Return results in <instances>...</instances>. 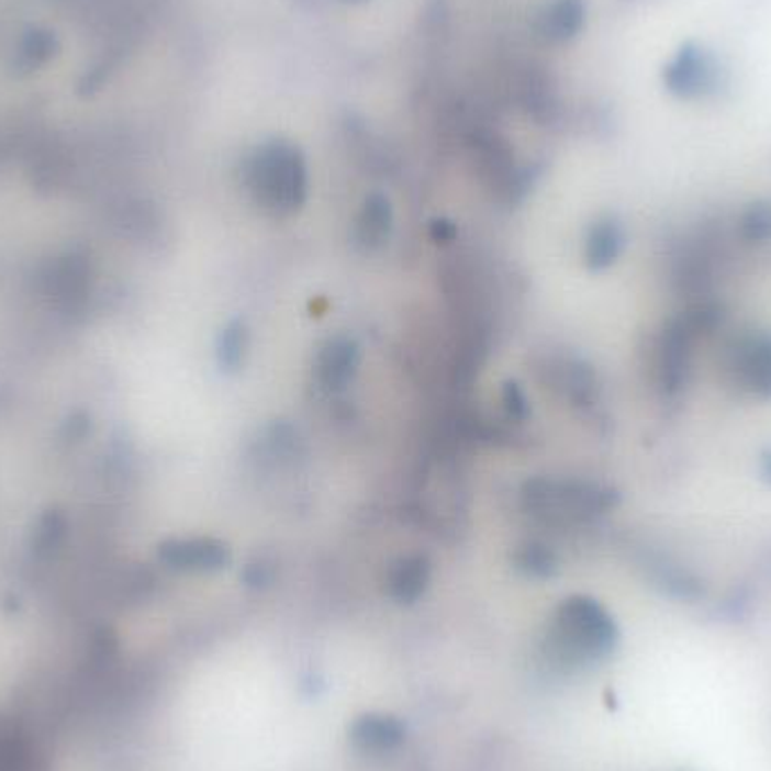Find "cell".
Instances as JSON below:
<instances>
[{
	"label": "cell",
	"instance_id": "52a82bcc",
	"mask_svg": "<svg viewBox=\"0 0 771 771\" xmlns=\"http://www.w3.org/2000/svg\"><path fill=\"white\" fill-rule=\"evenodd\" d=\"M404 738V726L395 717L366 715L353 724V740L366 751H389Z\"/></svg>",
	"mask_w": 771,
	"mask_h": 771
},
{
	"label": "cell",
	"instance_id": "8fae6325",
	"mask_svg": "<svg viewBox=\"0 0 771 771\" xmlns=\"http://www.w3.org/2000/svg\"><path fill=\"white\" fill-rule=\"evenodd\" d=\"M616 253H618V233H616V228L610 226V224L597 226L591 233L589 244H586L589 262L593 267H605L607 262L614 260Z\"/></svg>",
	"mask_w": 771,
	"mask_h": 771
},
{
	"label": "cell",
	"instance_id": "3957f363",
	"mask_svg": "<svg viewBox=\"0 0 771 771\" xmlns=\"http://www.w3.org/2000/svg\"><path fill=\"white\" fill-rule=\"evenodd\" d=\"M160 560L181 571H217L231 562V550L220 539H179L160 548Z\"/></svg>",
	"mask_w": 771,
	"mask_h": 771
},
{
	"label": "cell",
	"instance_id": "277c9868",
	"mask_svg": "<svg viewBox=\"0 0 771 771\" xmlns=\"http://www.w3.org/2000/svg\"><path fill=\"white\" fill-rule=\"evenodd\" d=\"M359 368L357 343L336 336L329 338L316 357V379L327 391H340L353 381Z\"/></svg>",
	"mask_w": 771,
	"mask_h": 771
},
{
	"label": "cell",
	"instance_id": "5bb4252c",
	"mask_svg": "<svg viewBox=\"0 0 771 771\" xmlns=\"http://www.w3.org/2000/svg\"><path fill=\"white\" fill-rule=\"evenodd\" d=\"M343 3H364V0H343Z\"/></svg>",
	"mask_w": 771,
	"mask_h": 771
},
{
	"label": "cell",
	"instance_id": "5b68a950",
	"mask_svg": "<svg viewBox=\"0 0 771 771\" xmlns=\"http://www.w3.org/2000/svg\"><path fill=\"white\" fill-rule=\"evenodd\" d=\"M0 771H48L34 740L5 719H0Z\"/></svg>",
	"mask_w": 771,
	"mask_h": 771
},
{
	"label": "cell",
	"instance_id": "30bf717a",
	"mask_svg": "<svg viewBox=\"0 0 771 771\" xmlns=\"http://www.w3.org/2000/svg\"><path fill=\"white\" fill-rule=\"evenodd\" d=\"M248 353V332H246V325L235 321L231 323L222 336H220V343H217V357H220V364L226 368V370H237L242 364H244V357Z\"/></svg>",
	"mask_w": 771,
	"mask_h": 771
},
{
	"label": "cell",
	"instance_id": "9c48e42d",
	"mask_svg": "<svg viewBox=\"0 0 771 771\" xmlns=\"http://www.w3.org/2000/svg\"><path fill=\"white\" fill-rule=\"evenodd\" d=\"M580 21V0H555L537 19V30L548 41H565L578 32Z\"/></svg>",
	"mask_w": 771,
	"mask_h": 771
},
{
	"label": "cell",
	"instance_id": "7a4b0ae2",
	"mask_svg": "<svg viewBox=\"0 0 771 771\" xmlns=\"http://www.w3.org/2000/svg\"><path fill=\"white\" fill-rule=\"evenodd\" d=\"M557 632L567 646L582 655H597L612 646L614 627L593 600L571 597L557 616Z\"/></svg>",
	"mask_w": 771,
	"mask_h": 771
},
{
	"label": "cell",
	"instance_id": "ba28073f",
	"mask_svg": "<svg viewBox=\"0 0 771 771\" xmlns=\"http://www.w3.org/2000/svg\"><path fill=\"white\" fill-rule=\"evenodd\" d=\"M428 576H432V569H428V562L422 555L404 557V560H400L391 569V576H389L391 595L400 600V603H413V600H417L426 589Z\"/></svg>",
	"mask_w": 771,
	"mask_h": 771
},
{
	"label": "cell",
	"instance_id": "7c38bea8",
	"mask_svg": "<svg viewBox=\"0 0 771 771\" xmlns=\"http://www.w3.org/2000/svg\"><path fill=\"white\" fill-rule=\"evenodd\" d=\"M517 565L522 571H526L528 576H550L555 569V560L552 555L539 546V544H530L526 548H522V552L517 555Z\"/></svg>",
	"mask_w": 771,
	"mask_h": 771
},
{
	"label": "cell",
	"instance_id": "8992f818",
	"mask_svg": "<svg viewBox=\"0 0 771 771\" xmlns=\"http://www.w3.org/2000/svg\"><path fill=\"white\" fill-rule=\"evenodd\" d=\"M393 228V210L383 194H372L366 199L357 217V242L364 248H379L389 239Z\"/></svg>",
	"mask_w": 771,
	"mask_h": 771
},
{
	"label": "cell",
	"instance_id": "4fadbf2b",
	"mask_svg": "<svg viewBox=\"0 0 771 771\" xmlns=\"http://www.w3.org/2000/svg\"><path fill=\"white\" fill-rule=\"evenodd\" d=\"M505 406H507L510 415H514V417H526L528 404H526V398H524V393L519 391V386H517V383H507V386H505Z\"/></svg>",
	"mask_w": 771,
	"mask_h": 771
},
{
	"label": "cell",
	"instance_id": "6da1fadb",
	"mask_svg": "<svg viewBox=\"0 0 771 771\" xmlns=\"http://www.w3.org/2000/svg\"><path fill=\"white\" fill-rule=\"evenodd\" d=\"M246 186L255 203L273 217H287L305 203L308 167L291 143L271 141L257 147L246 165Z\"/></svg>",
	"mask_w": 771,
	"mask_h": 771
}]
</instances>
